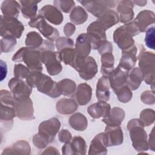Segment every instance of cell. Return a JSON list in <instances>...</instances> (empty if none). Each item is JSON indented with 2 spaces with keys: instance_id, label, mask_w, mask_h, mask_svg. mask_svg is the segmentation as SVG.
Wrapping results in <instances>:
<instances>
[{
  "instance_id": "obj_23",
  "label": "cell",
  "mask_w": 155,
  "mask_h": 155,
  "mask_svg": "<svg viewBox=\"0 0 155 155\" xmlns=\"http://www.w3.org/2000/svg\"><path fill=\"white\" fill-rule=\"evenodd\" d=\"M110 82L108 76L101 77L96 85V97L99 101L107 102L110 98Z\"/></svg>"
},
{
  "instance_id": "obj_13",
  "label": "cell",
  "mask_w": 155,
  "mask_h": 155,
  "mask_svg": "<svg viewBox=\"0 0 155 155\" xmlns=\"http://www.w3.org/2000/svg\"><path fill=\"white\" fill-rule=\"evenodd\" d=\"M90 13L99 18L110 7L115 6L113 1H79Z\"/></svg>"
},
{
  "instance_id": "obj_14",
  "label": "cell",
  "mask_w": 155,
  "mask_h": 155,
  "mask_svg": "<svg viewBox=\"0 0 155 155\" xmlns=\"http://www.w3.org/2000/svg\"><path fill=\"white\" fill-rule=\"evenodd\" d=\"M104 133L107 146L119 145L123 142V133L118 125H107Z\"/></svg>"
},
{
  "instance_id": "obj_1",
  "label": "cell",
  "mask_w": 155,
  "mask_h": 155,
  "mask_svg": "<svg viewBox=\"0 0 155 155\" xmlns=\"http://www.w3.org/2000/svg\"><path fill=\"white\" fill-rule=\"evenodd\" d=\"M26 82L31 88L36 87L38 91L51 97L55 98L61 94L58 83L41 71H31L26 78Z\"/></svg>"
},
{
  "instance_id": "obj_44",
  "label": "cell",
  "mask_w": 155,
  "mask_h": 155,
  "mask_svg": "<svg viewBox=\"0 0 155 155\" xmlns=\"http://www.w3.org/2000/svg\"><path fill=\"white\" fill-rule=\"evenodd\" d=\"M56 47L59 51L67 47H73V41L70 38L61 37L56 41Z\"/></svg>"
},
{
  "instance_id": "obj_34",
  "label": "cell",
  "mask_w": 155,
  "mask_h": 155,
  "mask_svg": "<svg viewBox=\"0 0 155 155\" xmlns=\"http://www.w3.org/2000/svg\"><path fill=\"white\" fill-rule=\"evenodd\" d=\"M44 40L42 39L40 35L35 31H31L27 35L25 44L28 47L36 49L41 50Z\"/></svg>"
},
{
  "instance_id": "obj_9",
  "label": "cell",
  "mask_w": 155,
  "mask_h": 155,
  "mask_svg": "<svg viewBox=\"0 0 155 155\" xmlns=\"http://www.w3.org/2000/svg\"><path fill=\"white\" fill-rule=\"evenodd\" d=\"M28 25L31 27L37 28L44 37L53 42L58 39L59 31L56 28L48 24L45 19L41 15H38L28 22Z\"/></svg>"
},
{
  "instance_id": "obj_38",
  "label": "cell",
  "mask_w": 155,
  "mask_h": 155,
  "mask_svg": "<svg viewBox=\"0 0 155 155\" xmlns=\"http://www.w3.org/2000/svg\"><path fill=\"white\" fill-rule=\"evenodd\" d=\"M114 93L117 94L118 99L123 103L128 102L132 97L131 91L127 85L117 90Z\"/></svg>"
},
{
  "instance_id": "obj_12",
  "label": "cell",
  "mask_w": 155,
  "mask_h": 155,
  "mask_svg": "<svg viewBox=\"0 0 155 155\" xmlns=\"http://www.w3.org/2000/svg\"><path fill=\"white\" fill-rule=\"evenodd\" d=\"M41 58L50 75H56L61 71L62 65L58 53L50 50L44 51L41 53Z\"/></svg>"
},
{
  "instance_id": "obj_20",
  "label": "cell",
  "mask_w": 155,
  "mask_h": 155,
  "mask_svg": "<svg viewBox=\"0 0 155 155\" xmlns=\"http://www.w3.org/2000/svg\"><path fill=\"white\" fill-rule=\"evenodd\" d=\"M62 150V153L68 150L71 151L70 154H85L86 151V145L85 140L80 136H74L71 140V142L69 141L64 145Z\"/></svg>"
},
{
  "instance_id": "obj_43",
  "label": "cell",
  "mask_w": 155,
  "mask_h": 155,
  "mask_svg": "<svg viewBox=\"0 0 155 155\" xmlns=\"http://www.w3.org/2000/svg\"><path fill=\"white\" fill-rule=\"evenodd\" d=\"M145 42L146 45L152 49H154V27L152 26L148 28L146 30V35L145 37Z\"/></svg>"
},
{
  "instance_id": "obj_42",
  "label": "cell",
  "mask_w": 155,
  "mask_h": 155,
  "mask_svg": "<svg viewBox=\"0 0 155 155\" xmlns=\"http://www.w3.org/2000/svg\"><path fill=\"white\" fill-rule=\"evenodd\" d=\"M53 3L59 9L65 13L70 12L75 5L73 1H54Z\"/></svg>"
},
{
  "instance_id": "obj_8",
  "label": "cell",
  "mask_w": 155,
  "mask_h": 155,
  "mask_svg": "<svg viewBox=\"0 0 155 155\" xmlns=\"http://www.w3.org/2000/svg\"><path fill=\"white\" fill-rule=\"evenodd\" d=\"M1 120L13 121V117L16 116L13 96L7 90H1Z\"/></svg>"
},
{
  "instance_id": "obj_46",
  "label": "cell",
  "mask_w": 155,
  "mask_h": 155,
  "mask_svg": "<svg viewBox=\"0 0 155 155\" xmlns=\"http://www.w3.org/2000/svg\"><path fill=\"white\" fill-rule=\"evenodd\" d=\"M75 31V27L71 23H67L64 27V33L68 36L72 35Z\"/></svg>"
},
{
  "instance_id": "obj_24",
  "label": "cell",
  "mask_w": 155,
  "mask_h": 155,
  "mask_svg": "<svg viewBox=\"0 0 155 155\" xmlns=\"http://www.w3.org/2000/svg\"><path fill=\"white\" fill-rule=\"evenodd\" d=\"M133 7V3L131 1H121L119 2L117 11L120 14V21L122 23L128 22L133 19L134 16Z\"/></svg>"
},
{
  "instance_id": "obj_33",
  "label": "cell",
  "mask_w": 155,
  "mask_h": 155,
  "mask_svg": "<svg viewBox=\"0 0 155 155\" xmlns=\"http://www.w3.org/2000/svg\"><path fill=\"white\" fill-rule=\"evenodd\" d=\"M101 72L104 76H108L114 70V57L112 53H105L101 56Z\"/></svg>"
},
{
  "instance_id": "obj_11",
  "label": "cell",
  "mask_w": 155,
  "mask_h": 155,
  "mask_svg": "<svg viewBox=\"0 0 155 155\" xmlns=\"http://www.w3.org/2000/svg\"><path fill=\"white\" fill-rule=\"evenodd\" d=\"M87 35L90 41L93 49H98L101 44L106 41L105 30L96 21L90 24L87 30Z\"/></svg>"
},
{
  "instance_id": "obj_21",
  "label": "cell",
  "mask_w": 155,
  "mask_h": 155,
  "mask_svg": "<svg viewBox=\"0 0 155 155\" xmlns=\"http://www.w3.org/2000/svg\"><path fill=\"white\" fill-rule=\"evenodd\" d=\"M87 110L92 117L99 118L104 117L106 118L109 116L110 105L105 101H99L98 102L91 105Z\"/></svg>"
},
{
  "instance_id": "obj_19",
  "label": "cell",
  "mask_w": 155,
  "mask_h": 155,
  "mask_svg": "<svg viewBox=\"0 0 155 155\" xmlns=\"http://www.w3.org/2000/svg\"><path fill=\"white\" fill-rule=\"evenodd\" d=\"M134 22L137 27L139 31H145L150 25L154 24V14L150 10H143L139 13Z\"/></svg>"
},
{
  "instance_id": "obj_39",
  "label": "cell",
  "mask_w": 155,
  "mask_h": 155,
  "mask_svg": "<svg viewBox=\"0 0 155 155\" xmlns=\"http://www.w3.org/2000/svg\"><path fill=\"white\" fill-rule=\"evenodd\" d=\"M140 120L142 122L144 126H148L154 122V111L151 109L143 110L140 114Z\"/></svg>"
},
{
  "instance_id": "obj_27",
  "label": "cell",
  "mask_w": 155,
  "mask_h": 155,
  "mask_svg": "<svg viewBox=\"0 0 155 155\" xmlns=\"http://www.w3.org/2000/svg\"><path fill=\"white\" fill-rule=\"evenodd\" d=\"M119 21L117 14L111 10H108L105 12L99 19L97 21L102 27L105 30H108L111 27L118 23Z\"/></svg>"
},
{
  "instance_id": "obj_5",
  "label": "cell",
  "mask_w": 155,
  "mask_h": 155,
  "mask_svg": "<svg viewBox=\"0 0 155 155\" xmlns=\"http://www.w3.org/2000/svg\"><path fill=\"white\" fill-rule=\"evenodd\" d=\"M143 127L144 125L142 122L137 119L130 120L127 125L133 145L137 151L148 150L147 133L143 129Z\"/></svg>"
},
{
  "instance_id": "obj_49",
  "label": "cell",
  "mask_w": 155,
  "mask_h": 155,
  "mask_svg": "<svg viewBox=\"0 0 155 155\" xmlns=\"http://www.w3.org/2000/svg\"><path fill=\"white\" fill-rule=\"evenodd\" d=\"M134 2L136 4H137L138 5H141V6H143L146 4L147 3V1H134Z\"/></svg>"
},
{
  "instance_id": "obj_22",
  "label": "cell",
  "mask_w": 155,
  "mask_h": 155,
  "mask_svg": "<svg viewBox=\"0 0 155 155\" xmlns=\"http://www.w3.org/2000/svg\"><path fill=\"white\" fill-rule=\"evenodd\" d=\"M107 142L104 133L96 135L91 141L88 154H106Z\"/></svg>"
},
{
  "instance_id": "obj_17",
  "label": "cell",
  "mask_w": 155,
  "mask_h": 155,
  "mask_svg": "<svg viewBox=\"0 0 155 155\" xmlns=\"http://www.w3.org/2000/svg\"><path fill=\"white\" fill-rule=\"evenodd\" d=\"M137 47L136 46H133L131 48L123 51L119 66L127 71L133 68L137 61Z\"/></svg>"
},
{
  "instance_id": "obj_2",
  "label": "cell",
  "mask_w": 155,
  "mask_h": 155,
  "mask_svg": "<svg viewBox=\"0 0 155 155\" xmlns=\"http://www.w3.org/2000/svg\"><path fill=\"white\" fill-rule=\"evenodd\" d=\"M60 126V122L56 118H51L42 122L39 126L38 133L33 137V143L39 148L46 147L54 139Z\"/></svg>"
},
{
  "instance_id": "obj_45",
  "label": "cell",
  "mask_w": 155,
  "mask_h": 155,
  "mask_svg": "<svg viewBox=\"0 0 155 155\" xmlns=\"http://www.w3.org/2000/svg\"><path fill=\"white\" fill-rule=\"evenodd\" d=\"M59 139L61 142H68L71 139V133L67 130H62L59 134Z\"/></svg>"
},
{
  "instance_id": "obj_4",
  "label": "cell",
  "mask_w": 155,
  "mask_h": 155,
  "mask_svg": "<svg viewBox=\"0 0 155 155\" xmlns=\"http://www.w3.org/2000/svg\"><path fill=\"white\" fill-rule=\"evenodd\" d=\"M12 61L24 62L31 71H41L42 70L40 51L30 47H22L13 56Z\"/></svg>"
},
{
  "instance_id": "obj_37",
  "label": "cell",
  "mask_w": 155,
  "mask_h": 155,
  "mask_svg": "<svg viewBox=\"0 0 155 155\" xmlns=\"http://www.w3.org/2000/svg\"><path fill=\"white\" fill-rule=\"evenodd\" d=\"M58 87L61 94L70 96L74 92L76 84L70 79H64L58 83Z\"/></svg>"
},
{
  "instance_id": "obj_32",
  "label": "cell",
  "mask_w": 155,
  "mask_h": 155,
  "mask_svg": "<svg viewBox=\"0 0 155 155\" xmlns=\"http://www.w3.org/2000/svg\"><path fill=\"white\" fill-rule=\"evenodd\" d=\"M78 108V105L71 99H62L56 104L58 111L61 114H67L73 113Z\"/></svg>"
},
{
  "instance_id": "obj_6",
  "label": "cell",
  "mask_w": 155,
  "mask_h": 155,
  "mask_svg": "<svg viewBox=\"0 0 155 155\" xmlns=\"http://www.w3.org/2000/svg\"><path fill=\"white\" fill-rule=\"evenodd\" d=\"M139 66L143 74V79L147 84L152 85L154 82V54L151 52H141L139 54Z\"/></svg>"
},
{
  "instance_id": "obj_26",
  "label": "cell",
  "mask_w": 155,
  "mask_h": 155,
  "mask_svg": "<svg viewBox=\"0 0 155 155\" xmlns=\"http://www.w3.org/2000/svg\"><path fill=\"white\" fill-rule=\"evenodd\" d=\"M143 79V74L139 68H133L128 72L126 78V85L130 90L137 89Z\"/></svg>"
},
{
  "instance_id": "obj_25",
  "label": "cell",
  "mask_w": 155,
  "mask_h": 155,
  "mask_svg": "<svg viewBox=\"0 0 155 155\" xmlns=\"http://www.w3.org/2000/svg\"><path fill=\"white\" fill-rule=\"evenodd\" d=\"M91 48L90 41L86 33L81 34L76 39L75 51L78 54L87 58Z\"/></svg>"
},
{
  "instance_id": "obj_3",
  "label": "cell",
  "mask_w": 155,
  "mask_h": 155,
  "mask_svg": "<svg viewBox=\"0 0 155 155\" xmlns=\"http://www.w3.org/2000/svg\"><path fill=\"white\" fill-rule=\"evenodd\" d=\"M139 32L134 22H130L117 28L114 32L113 39L119 47L124 51L133 46L134 40L132 37Z\"/></svg>"
},
{
  "instance_id": "obj_16",
  "label": "cell",
  "mask_w": 155,
  "mask_h": 155,
  "mask_svg": "<svg viewBox=\"0 0 155 155\" xmlns=\"http://www.w3.org/2000/svg\"><path fill=\"white\" fill-rule=\"evenodd\" d=\"M39 15L54 25H59L64 19L63 15L59 9L50 4L44 6L39 10Z\"/></svg>"
},
{
  "instance_id": "obj_40",
  "label": "cell",
  "mask_w": 155,
  "mask_h": 155,
  "mask_svg": "<svg viewBox=\"0 0 155 155\" xmlns=\"http://www.w3.org/2000/svg\"><path fill=\"white\" fill-rule=\"evenodd\" d=\"M16 44V38L12 37H4L1 39V52L12 51Z\"/></svg>"
},
{
  "instance_id": "obj_7",
  "label": "cell",
  "mask_w": 155,
  "mask_h": 155,
  "mask_svg": "<svg viewBox=\"0 0 155 155\" xmlns=\"http://www.w3.org/2000/svg\"><path fill=\"white\" fill-rule=\"evenodd\" d=\"M24 30V25L16 18L1 16V35L2 38H19Z\"/></svg>"
},
{
  "instance_id": "obj_36",
  "label": "cell",
  "mask_w": 155,
  "mask_h": 155,
  "mask_svg": "<svg viewBox=\"0 0 155 155\" xmlns=\"http://www.w3.org/2000/svg\"><path fill=\"white\" fill-rule=\"evenodd\" d=\"M70 20L74 24L79 25L84 23L88 18V15L85 10L81 6L76 7L71 12L70 16Z\"/></svg>"
},
{
  "instance_id": "obj_10",
  "label": "cell",
  "mask_w": 155,
  "mask_h": 155,
  "mask_svg": "<svg viewBox=\"0 0 155 155\" xmlns=\"http://www.w3.org/2000/svg\"><path fill=\"white\" fill-rule=\"evenodd\" d=\"M8 87L15 101H23L30 98L32 88L22 79L16 77L12 78L8 82Z\"/></svg>"
},
{
  "instance_id": "obj_41",
  "label": "cell",
  "mask_w": 155,
  "mask_h": 155,
  "mask_svg": "<svg viewBox=\"0 0 155 155\" xmlns=\"http://www.w3.org/2000/svg\"><path fill=\"white\" fill-rule=\"evenodd\" d=\"M29 69L21 64H16L14 67V75L19 79L27 78L30 74Z\"/></svg>"
},
{
  "instance_id": "obj_28",
  "label": "cell",
  "mask_w": 155,
  "mask_h": 155,
  "mask_svg": "<svg viewBox=\"0 0 155 155\" xmlns=\"http://www.w3.org/2000/svg\"><path fill=\"white\" fill-rule=\"evenodd\" d=\"M1 11L3 16L16 18L19 13L21 5L16 1H4L1 4Z\"/></svg>"
},
{
  "instance_id": "obj_29",
  "label": "cell",
  "mask_w": 155,
  "mask_h": 155,
  "mask_svg": "<svg viewBox=\"0 0 155 155\" xmlns=\"http://www.w3.org/2000/svg\"><path fill=\"white\" fill-rule=\"evenodd\" d=\"M92 90L90 86L85 83L81 84L76 90V99L81 105L87 104L91 99Z\"/></svg>"
},
{
  "instance_id": "obj_31",
  "label": "cell",
  "mask_w": 155,
  "mask_h": 155,
  "mask_svg": "<svg viewBox=\"0 0 155 155\" xmlns=\"http://www.w3.org/2000/svg\"><path fill=\"white\" fill-rule=\"evenodd\" d=\"M124 116L125 113L122 109L115 107L110 111L109 116L102 119V121L107 125H120L124 118Z\"/></svg>"
},
{
  "instance_id": "obj_15",
  "label": "cell",
  "mask_w": 155,
  "mask_h": 155,
  "mask_svg": "<svg viewBox=\"0 0 155 155\" xmlns=\"http://www.w3.org/2000/svg\"><path fill=\"white\" fill-rule=\"evenodd\" d=\"M16 116L24 120L33 119V104L30 98L23 101H15Z\"/></svg>"
},
{
  "instance_id": "obj_18",
  "label": "cell",
  "mask_w": 155,
  "mask_h": 155,
  "mask_svg": "<svg viewBox=\"0 0 155 155\" xmlns=\"http://www.w3.org/2000/svg\"><path fill=\"white\" fill-rule=\"evenodd\" d=\"M97 71V67L95 60L93 57H87L79 71V73L82 79L90 80L92 79Z\"/></svg>"
},
{
  "instance_id": "obj_35",
  "label": "cell",
  "mask_w": 155,
  "mask_h": 155,
  "mask_svg": "<svg viewBox=\"0 0 155 155\" xmlns=\"http://www.w3.org/2000/svg\"><path fill=\"white\" fill-rule=\"evenodd\" d=\"M69 124L74 130L83 131L87 127V120L83 114L76 113L70 117Z\"/></svg>"
},
{
  "instance_id": "obj_47",
  "label": "cell",
  "mask_w": 155,
  "mask_h": 155,
  "mask_svg": "<svg viewBox=\"0 0 155 155\" xmlns=\"http://www.w3.org/2000/svg\"><path fill=\"white\" fill-rule=\"evenodd\" d=\"M1 81H2L7 75V65L2 60H1Z\"/></svg>"
},
{
  "instance_id": "obj_30",
  "label": "cell",
  "mask_w": 155,
  "mask_h": 155,
  "mask_svg": "<svg viewBox=\"0 0 155 155\" xmlns=\"http://www.w3.org/2000/svg\"><path fill=\"white\" fill-rule=\"evenodd\" d=\"M40 1H20L21 12L25 18L33 19L36 16L38 10V4Z\"/></svg>"
},
{
  "instance_id": "obj_48",
  "label": "cell",
  "mask_w": 155,
  "mask_h": 155,
  "mask_svg": "<svg viewBox=\"0 0 155 155\" xmlns=\"http://www.w3.org/2000/svg\"><path fill=\"white\" fill-rule=\"evenodd\" d=\"M142 94L145 95L144 97H145V100H143L142 101L147 104H154V97H149L150 96H151V93H149V91H145Z\"/></svg>"
}]
</instances>
